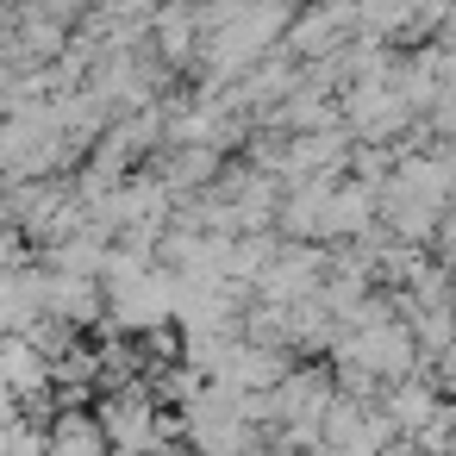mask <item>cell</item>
Returning a JSON list of instances; mask_svg holds the SVG:
<instances>
[{
	"label": "cell",
	"mask_w": 456,
	"mask_h": 456,
	"mask_svg": "<svg viewBox=\"0 0 456 456\" xmlns=\"http://www.w3.org/2000/svg\"><path fill=\"white\" fill-rule=\"evenodd\" d=\"M57 444H101V431H94V425H82V419H69V425L57 431Z\"/></svg>",
	"instance_id": "cell-2"
},
{
	"label": "cell",
	"mask_w": 456,
	"mask_h": 456,
	"mask_svg": "<svg viewBox=\"0 0 456 456\" xmlns=\"http://www.w3.org/2000/svg\"><path fill=\"white\" fill-rule=\"evenodd\" d=\"M0 381L32 394L45 387V356H38V338H0Z\"/></svg>",
	"instance_id": "cell-1"
}]
</instances>
